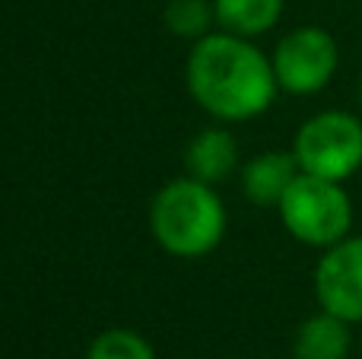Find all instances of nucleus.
<instances>
[{"instance_id":"obj_1","label":"nucleus","mask_w":362,"mask_h":359,"mask_svg":"<svg viewBox=\"0 0 362 359\" xmlns=\"http://www.w3.org/2000/svg\"><path fill=\"white\" fill-rule=\"evenodd\" d=\"M191 99L219 121H251L274 105L280 83L274 61L251 38L210 32L194 42L185 64Z\"/></svg>"},{"instance_id":"obj_2","label":"nucleus","mask_w":362,"mask_h":359,"mask_svg":"<svg viewBox=\"0 0 362 359\" xmlns=\"http://www.w3.org/2000/svg\"><path fill=\"white\" fill-rule=\"evenodd\" d=\"M226 204L216 194V184L185 175L163 184L150 207L153 239L172 258H206L216 252L226 235Z\"/></svg>"},{"instance_id":"obj_3","label":"nucleus","mask_w":362,"mask_h":359,"mask_svg":"<svg viewBox=\"0 0 362 359\" xmlns=\"http://www.w3.org/2000/svg\"><path fill=\"white\" fill-rule=\"evenodd\" d=\"M280 220L296 242L308 248H331L353 229V201L344 182L299 172L280 201Z\"/></svg>"},{"instance_id":"obj_4","label":"nucleus","mask_w":362,"mask_h":359,"mask_svg":"<svg viewBox=\"0 0 362 359\" xmlns=\"http://www.w3.org/2000/svg\"><path fill=\"white\" fill-rule=\"evenodd\" d=\"M293 156L302 172L346 182L362 169V118L350 112H318L299 127Z\"/></svg>"},{"instance_id":"obj_5","label":"nucleus","mask_w":362,"mask_h":359,"mask_svg":"<svg viewBox=\"0 0 362 359\" xmlns=\"http://www.w3.org/2000/svg\"><path fill=\"white\" fill-rule=\"evenodd\" d=\"M270 61L283 93L315 95L331 86L340 67V48L337 38L321 25H299L276 42Z\"/></svg>"},{"instance_id":"obj_6","label":"nucleus","mask_w":362,"mask_h":359,"mask_svg":"<svg viewBox=\"0 0 362 359\" xmlns=\"http://www.w3.org/2000/svg\"><path fill=\"white\" fill-rule=\"evenodd\" d=\"M312 283L321 309L350 324H362V235H346L325 248Z\"/></svg>"},{"instance_id":"obj_7","label":"nucleus","mask_w":362,"mask_h":359,"mask_svg":"<svg viewBox=\"0 0 362 359\" xmlns=\"http://www.w3.org/2000/svg\"><path fill=\"white\" fill-rule=\"evenodd\" d=\"M299 172L293 150H264L242 165V194L255 207H280Z\"/></svg>"},{"instance_id":"obj_8","label":"nucleus","mask_w":362,"mask_h":359,"mask_svg":"<svg viewBox=\"0 0 362 359\" xmlns=\"http://www.w3.org/2000/svg\"><path fill=\"white\" fill-rule=\"evenodd\" d=\"M185 169L191 178L219 184L238 169V143L226 127H206L187 143Z\"/></svg>"},{"instance_id":"obj_9","label":"nucleus","mask_w":362,"mask_h":359,"mask_svg":"<svg viewBox=\"0 0 362 359\" xmlns=\"http://www.w3.org/2000/svg\"><path fill=\"white\" fill-rule=\"evenodd\" d=\"M353 324L331 312H315L299 324L293 337L296 359H346L353 350Z\"/></svg>"},{"instance_id":"obj_10","label":"nucleus","mask_w":362,"mask_h":359,"mask_svg":"<svg viewBox=\"0 0 362 359\" xmlns=\"http://www.w3.org/2000/svg\"><path fill=\"white\" fill-rule=\"evenodd\" d=\"M213 10L226 32L257 38L280 23L286 0H213Z\"/></svg>"},{"instance_id":"obj_11","label":"nucleus","mask_w":362,"mask_h":359,"mask_svg":"<svg viewBox=\"0 0 362 359\" xmlns=\"http://www.w3.org/2000/svg\"><path fill=\"white\" fill-rule=\"evenodd\" d=\"M163 19L169 32H175L178 38L200 42L204 35H210V25L216 23V10H213V0H169Z\"/></svg>"},{"instance_id":"obj_12","label":"nucleus","mask_w":362,"mask_h":359,"mask_svg":"<svg viewBox=\"0 0 362 359\" xmlns=\"http://www.w3.org/2000/svg\"><path fill=\"white\" fill-rule=\"evenodd\" d=\"M86 359H156V350L144 334L131 328H112L102 331L89 343Z\"/></svg>"},{"instance_id":"obj_13","label":"nucleus","mask_w":362,"mask_h":359,"mask_svg":"<svg viewBox=\"0 0 362 359\" xmlns=\"http://www.w3.org/2000/svg\"><path fill=\"white\" fill-rule=\"evenodd\" d=\"M359 105H362V76H359Z\"/></svg>"},{"instance_id":"obj_14","label":"nucleus","mask_w":362,"mask_h":359,"mask_svg":"<svg viewBox=\"0 0 362 359\" xmlns=\"http://www.w3.org/2000/svg\"><path fill=\"white\" fill-rule=\"evenodd\" d=\"M359 347H362V337H359Z\"/></svg>"}]
</instances>
